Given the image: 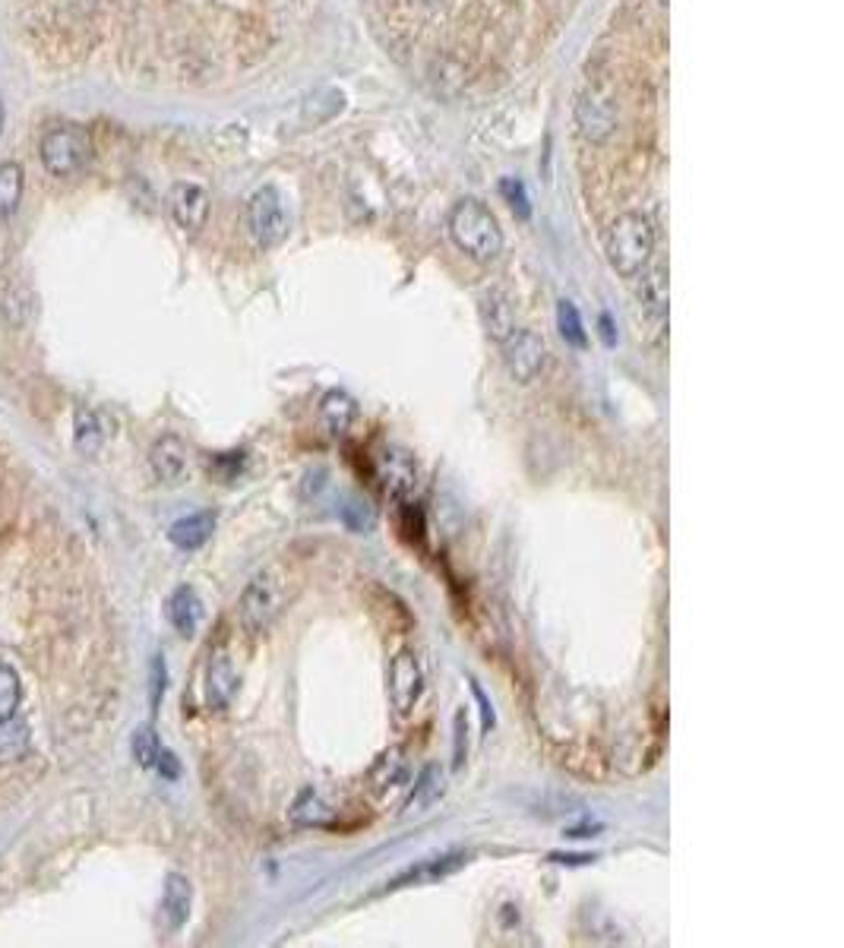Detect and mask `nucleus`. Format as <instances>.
I'll return each instance as SVG.
<instances>
[{
	"label": "nucleus",
	"mask_w": 844,
	"mask_h": 948,
	"mask_svg": "<svg viewBox=\"0 0 844 948\" xmlns=\"http://www.w3.org/2000/svg\"><path fill=\"white\" fill-rule=\"evenodd\" d=\"M604 257L623 279H635L655 257V228L642 212L617 215L604 232Z\"/></svg>",
	"instance_id": "nucleus-1"
},
{
	"label": "nucleus",
	"mask_w": 844,
	"mask_h": 948,
	"mask_svg": "<svg viewBox=\"0 0 844 948\" xmlns=\"http://www.w3.org/2000/svg\"><path fill=\"white\" fill-rule=\"evenodd\" d=\"M450 237L475 263H494L503 253L500 222L482 200H462L450 212Z\"/></svg>",
	"instance_id": "nucleus-2"
},
{
	"label": "nucleus",
	"mask_w": 844,
	"mask_h": 948,
	"mask_svg": "<svg viewBox=\"0 0 844 948\" xmlns=\"http://www.w3.org/2000/svg\"><path fill=\"white\" fill-rule=\"evenodd\" d=\"M288 604V579L282 569H263L243 585L238 601V620L247 636H263L278 623Z\"/></svg>",
	"instance_id": "nucleus-3"
},
{
	"label": "nucleus",
	"mask_w": 844,
	"mask_h": 948,
	"mask_svg": "<svg viewBox=\"0 0 844 948\" xmlns=\"http://www.w3.org/2000/svg\"><path fill=\"white\" fill-rule=\"evenodd\" d=\"M38 158H41L45 171L55 175V178H76V175H83L92 158V140L90 133H86V127L63 123V127L48 130V133L41 137Z\"/></svg>",
	"instance_id": "nucleus-4"
},
{
	"label": "nucleus",
	"mask_w": 844,
	"mask_h": 948,
	"mask_svg": "<svg viewBox=\"0 0 844 948\" xmlns=\"http://www.w3.org/2000/svg\"><path fill=\"white\" fill-rule=\"evenodd\" d=\"M247 232L257 240V247L263 250H272L278 247L288 232H292V218H288V209H285V200L275 187H260L250 203H247Z\"/></svg>",
	"instance_id": "nucleus-5"
},
{
	"label": "nucleus",
	"mask_w": 844,
	"mask_h": 948,
	"mask_svg": "<svg viewBox=\"0 0 844 948\" xmlns=\"http://www.w3.org/2000/svg\"><path fill=\"white\" fill-rule=\"evenodd\" d=\"M547 357H550L547 342L532 329H515L503 342V364L515 383H535L547 367Z\"/></svg>",
	"instance_id": "nucleus-6"
},
{
	"label": "nucleus",
	"mask_w": 844,
	"mask_h": 948,
	"mask_svg": "<svg viewBox=\"0 0 844 948\" xmlns=\"http://www.w3.org/2000/svg\"><path fill=\"white\" fill-rule=\"evenodd\" d=\"M424 692V671L418 654L412 649L395 652L390 661V706L395 718H408L415 706L421 702Z\"/></svg>",
	"instance_id": "nucleus-7"
},
{
	"label": "nucleus",
	"mask_w": 844,
	"mask_h": 948,
	"mask_svg": "<svg viewBox=\"0 0 844 948\" xmlns=\"http://www.w3.org/2000/svg\"><path fill=\"white\" fill-rule=\"evenodd\" d=\"M575 127H579V133L589 143H595V146L607 143L614 137V130H617V105H614V98L602 90L582 92L579 102H575Z\"/></svg>",
	"instance_id": "nucleus-8"
},
{
	"label": "nucleus",
	"mask_w": 844,
	"mask_h": 948,
	"mask_svg": "<svg viewBox=\"0 0 844 948\" xmlns=\"http://www.w3.org/2000/svg\"><path fill=\"white\" fill-rule=\"evenodd\" d=\"M168 212L181 232L197 235L210 222V193L197 183H175L168 193Z\"/></svg>",
	"instance_id": "nucleus-9"
},
{
	"label": "nucleus",
	"mask_w": 844,
	"mask_h": 948,
	"mask_svg": "<svg viewBox=\"0 0 844 948\" xmlns=\"http://www.w3.org/2000/svg\"><path fill=\"white\" fill-rule=\"evenodd\" d=\"M380 481H383V487H387L392 500H399V503L412 500L415 490H418V465H415V459L408 452H402V449H387L383 459H380Z\"/></svg>",
	"instance_id": "nucleus-10"
},
{
	"label": "nucleus",
	"mask_w": 844,
	"mask_h": 948,
	"mask_svg": "<svg viewBox=\"0 0 844 948\" xmlns=\"http://www.w3.org/2000/svg\"><path fill=\"white\" fill-rule=\"evenodd\" d=\"M635 279H639L635 297H639L642 313L652 320V327L662 329L664 320H667V266L664 263L645 266Z\"/></svg>",
	"instance_id": "nucleus-11"
},
{
	"label": "nucleus",
	"mask_w": 844,
	"mask_h": 948,
	"mask_svg": "<svg viewBox=\"0 0 844 948\" xmlns=\"http://www.w3.org/2000/svg\"><path fill=\"white\" fill-rule=\"evenodd\" d=\"M478 310H482V323L484 329H487V335H490L497 345H503V342L513 335L515 329H519L515 327L513 297L507 295L503 288H490V292H484Z\"/></svg>",
	"instance_id": "nucleus-12"
},
{
	"label": "nucleus",
	"mask_w": 844,
	"mask_h": 948,
	"mask_svg": "<svg viewBox=\"0 0 844 948\" xmlns=\"http://www.w3.org/2000/svg\"><path fill=\"white\" fill-rule=\"evenodd\" d=\"M150 465L162 484H181L187 477V469H190L183 440H178L175 434H165L162 440H155L150 452Z\"/></svg>",
	"instance_id": "nucleus-13"
},
{
	"label": "nucleus",
	"mask_w": 844,
	"mask_h": 948,
	"mask_svg": "<svg viewBox=\"0 0 844 948\" xmlns=\"http://www.w3.org/2000/svg\"><path fill=\"white\" fill-rule=\"evenodd\" d=\"M358 415H361V408H358L355 395H348L345 389H330L320 399V408H317V417H320V424H323V430L330 437H345L355 427Z\"/></svg>",
	"instance_id": "nucleus-14"
},
{
	"label": "nucleus",
	"mask_w": 844,
	"mask_h": 948,
	"mask_svg": "<svg viewBox=\"0 0 844 948\" xmlns=\"http://www.w3.org/2000/svg\"><path fill=\"white\" fill-rule=\"evenodd\" d=\"M238 692V674L228 652H212L206 667V706L212 711H225Z\"/></svg>",
	"instance_id": "nucleus-15"
},
{
	"label": "nucleus",
	"mask_w": 844,
	"mask_h": 948,
	"mask_svg": "<svg viewBox=\"0 0 844 948\" xmlns=\"http://www.w3.org/2000/svg\"><path fill=\"white\" fill-rule=\"evenodd\" d=\"M408 774H412V769H408L405 749L390 746V749H387V753H380V759L370 766V771H367V781H370V791L383 797V794H390V791H395V787L408 784Z\"/></svg>",
	"instance_id": "nucleus-16"
},
{
	"label": "nucleus",
	"mask_w": 844,
	"mask_h": 948,
	"mask_svg": "<svg viewBox=\"0 0 844 948\" xmlns=\"http://www.w3.org/2000/svg\"><path fill=\"white\" fill-rule=\"evenodd\" d=\"M190 904H193V886L190 879L181 876V873H171L165 879V891H162V917H165V926L171 933H178L187 917H190Z\"/></svg>",
	"instance_id": "nucleus-17"
},
{
	"label": "nucleus",
	"mask_w": 844,
	"mask_h": 948,
	"mask_svg": "<svg viewBox=\"0 0 844 948\" xmlns=\"http://www.w3.org/2000/svg\"><path fill=\"white\" fill-rule=\"evenodd\" d=\"M465 863H468V854H459V851H453V854H440V857L424 860V863H418V866H412L408 873H402L399 879H392L390 889H402V886H421V882H440V879L453 876L455 869H462Z\"/></svg>",
	"instance_id": "nucleus-18"
},
{
	"label": "nucleus",
	"mask_w": 844,
	"mask_h": 948,
	"mask_svg": "<svg viewBox=\"0 0 844 948\" xmlns=\"http://www.w3.org/2000/svg\"><path fill=\"white\" fill-rule=\"evenodd\" d=\"M200 620H203V601H200V594L193 592L190 585H181L178 592L168 597V623L181 632L183 639H190V636H197Z\"/></svg>",
	"instance_id": "nucleus-19"
},
{
	"label": "nucleus",
	"mask_w": 844,
	"mask_h": 948,
	"mask_svg": "<svg viewBox=\"0 0 844 948\" xmlns=\"http://www.w3.org/2000/svg\"><path fill=\"white\" fill-rule=\"evenodd\" d=\"M215 532V512H193L187 519H178L168 532V541L178 547V550H200L206 541Z\"/></svg>",
	"instance_id": "nucleus-20"
},
{
	"label": "nucleus",
	"mask_w": 844,
	"mask_h": 948,
	"mask_svg": "<svg viewBox=\"0 0 844 948\" xmlns=\"http://www.w3.org/2000/svg\"><path fill=\"white\" fill-rule=\"evenodd\" d=\"M292 822L304 826V829H330V826H335V809L323 801L320 791L307 787L292 806Z\"/></svg>",
	"instance_id": "nucleus-21"
},
{
	"label": "nucleus",
	"mask_w": 844,
	"mask_h": 948,
	"mask_svg": "<svg viewBox=\"0 0 844 948\" xmlns=\"http://www.w3.org/2000/svg\"><path fill=\"white\" fill-rule=\"evenodd\" d=\"M23 187H26V175L16 162H0V225L10 222L20 203H23Z\"/></svg>",
	"instance_id": "nucleus-22"
},
{
	"label": "nucleus",
	"mask_w": 844,
	"mask_h": 948,
	"mask_svg": "<svg viewBox=\"0 0 844 948\" xmlns=\"http://www.w3.org/2000/svg\"><path fill=\"white\" fill-rule=\"evenodd\" d=\"M440 794H443V774H440L437 766H427V769L415 778V791H412V797L405 801V816L427 813L433 803L440 801Z\"/></svg>",
	"instance_id": "nucleus-23"
},
{
	"label": "nucleus",
	"mask_w": 844,
	"mask_h": 948,
	"mask_svg": "<svg viewBox=\"0 0 844 948\" xmlns=\"http://www.w3.org/2000/svg\"><path fill=\"white\" fill-rule=\"evenodd\" d=\"M73 443L76 449L86 455V459H95L105 446V430H102V420L95 417V412L90 408H80L76 412V434H73Z\"/></svg>",
	"instance_id": "nucleus-24"
},
{
	"label": "nucleus",
	"mask_w": 844,
	"mask_h": 948,
	"mask_svg": "<svg viewBox=\"0 0 844 948\" xmlns=\"http://www.w3.org/2000/svg\"><path fill=\"white\" fill-rule=\"evenodd\" d=\"M557 329H560V335H563V342L570 345V348H585L589 345V332H585V323H582V313H579V307H575L573 300H560L557 304Z\"/></svg>",
	"instance_id": "nucleus-25"
},
{
	"label": "nucleus",
	"mask_w": 844,
	"mask_h": 948,
	"mask_svg": "<svg viewBox=\"0 0 844 948\" xmlns=\"http://www.w3.org/2000/svg\"><path fill=\"white\" fill-rule=\"evenodd\" d=\"M20 699H23L20 674H16L13 667L0 664V721L16 718V711H20Z\"/></svg>",
	"instance_id": "nucleus-26"
},
{
	"label": "nucleus",
	"mask_w": 844,
	"mask_h": 948,
	"mask_svg": "<svg viewBox=\"0 0 844 948\" xmlns=\"http://www.w3.org/2000/svg\"><path fill=\"white\" fill-rule=\"evenodd\" d=\"M158 753H162V746L155 740V731L150 724L136 727V734H133V759L140 762V769H155Z\"/></svg>",
	"instance_id": "nucleus-27"
},
{
	"label": "nucleus",
	"mask_w": 844,
	"mask_h": 948,
	"mask_svg": "<svg viewBox=\"0 0 844 948\" xmlns=\"http://www.w3.org/2000/svg\"><path fill=\"white\" fill-rule=\"evenodd\" d=\"M26 740H29V731H26V724H20L16 718H10V721H0V759H7V756H16V753L26 746Z\"/></svg>",
	"instance_id": "nucleus-28"
},
{
	"label": "nucleus",
	"mask_w": 844,
	"mask_h": 948,
	"mask_svg": "<svg viewBox=\"0 0 844 948\" xmlns=\"http://www.w3.org/2000/svg\"><path fill=\"white\" fill-rule=\"evenodd\" d=\"M503 193H507V200H510V206H513V212L519 215V218H528V197H525V187L519 183V180H507L503 183Z\"/></svg>",
	"instance_id": "nucleus-29"
},
{
	"label": "nucleus",
	"mask_w": 844,
	"mask_h": 948,
	"mask_svg": "<svg viewBox=\"0 0 844 948\" xmlns=\"http://www.w3.org/2000/svg\"><path fill=\"white\" fill-rule=\"evenodd\" d=\"M152 671H155V680H152V706H158L162 696H165V661L155 657V661H152Z\"/></svg>",
	"instance_id": "nucleus-30"
},
{
	"label": "nucleus",
	"mask_w": 844,
	"mask_h": 948,
	"mask_svg": "<svg viewBox=\"0 0 844 948\" xmlns=\"http://www.w3.org/2000/svg\"><path fill=\"white\" fill-rule=\"evenodd\" d=\"M472 692H475V699H478V706H482V724L484 731H490L494 727V706L487 702V696H484V689L478 686V683L472 680Z\"/></svg>",
	"instance_id": "nucleus-31"
},
{
	"label": "nucleus",
	"mask_w": 844,
	"mask_h": 948,
	"mask_svg": "<svg viewBox=\"0 0 844 948\" xmlns=\"http://www.w3.org/2000/svg\"><path fill=\"white\" fill-rule=\"evenodd\" d=\"M155 769L162 771L165 778H178V774H181V766H178V759H175V756H171L168 749H162V753H158V759H155Z\"/></svg>",
	"instance_id": "nucleus-32"
},
{
	"label": "nucleus",
	"mask_w": 844,
	"mask_h": 948,
	"mask_svg": "<svg viewBox=\"0 0 844 948\" xmlns=\"http://www.w3.org/2000/svg\"><path fill=\"white\" fill-rule=\"evenodd\" d=\"M462 740H465V714H455V766H462Z\"/></svg>",
	"instance_id": "nucleus-33"
},
{
	"label": "nucleus",
	"mask_w": 844,
	"mask_h": 948,
	"mask_svg": "<svg viewBox=\"0 0 844 948\" xmlns=\"http://www.w3.org/2000/svg\"><path fill=\"white\" fill-rule=\"evenodd\" d=\"M554 863H570V866H582V863H592V854H550Z\"/></svg>",
	"instance_id": "nucleus-34"
},
{
	"label": "nucleus",
	"mask_w": 844,
	"mask_h": 948,
	"mask_svg": "<svg viewBox=\"0 0 844 948\" xmlns=\"http://www.w3.org/2000/svg\"><path fill=\"white\" fill-rule=\"evenodd\" d=\"M602 339H604V345H614V342H617V335H614V323H610V317H607V313L602 317Z\"/></svg>",
	"instance_id": "nucleus-35"
},
{
	"label": "nucleus",
	"mask_w": 844,
	"mask_h": 948,
	"mask_svg": "<svg viewBox=\"0 0 844 948\" xmlns=\"http://www.w3.org/2000/svg\"><path fill=\"white\" fill-rule=\"evenodd\" d=\"M0 127H3V102H0Z\"/></svg>",
	"instance_id": "nucleus-36"
},
{
	"label": "nucleus",
	"mask_w": 844,
	"mask_h": 948,
	"mask_svg": "<svg viewBox=\"0 0 844 948\" xmlns=\"http://www.w3.org/2000/svg\"><path fill=\"white\" fill-rule=\"evenodd\" d=\"M424 3H440V0H424Z\"/></svg>",
	"instance_id": "nucleus-37"
},
{
	"label": "nucleus",
	"mask_w": 844,
	"mask_h": 948,
	"mask_svg": "<svg viewBox=\"0 0 844 948\" xmlns=\"http://www.w3.org/2000/svg\"><path fill=\"white\" fill-rule=\"evenodd\" d=\"M658 3H662V7H667V0H658Z\"/></svg>",
	"instance_id": "nucleus-38"
}]
</instances>
